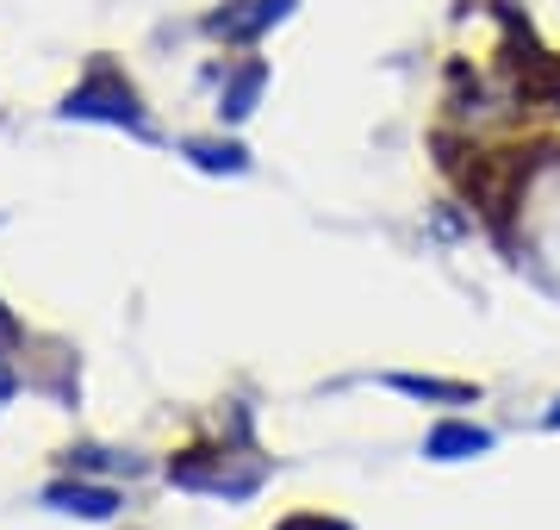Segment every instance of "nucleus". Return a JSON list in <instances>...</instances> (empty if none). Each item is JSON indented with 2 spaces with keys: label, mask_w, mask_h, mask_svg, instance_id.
<instances>
[{
  "label": "nucleus",
  "mask_w": 560,
  "mask_h": 530,
  "mask_svg": "<svg viewBox=\"0 0 560 530\" xmlns=\"http://www.w3.org/2000/svg\"><path fill=\"white\" fill-rule=\"evenodd\" d=\"M62 119H106V125H125L131 138H156V125H150V113L138 106L131 82L119 76V62H106V57L94 62V69H88L75 88H69Z\"/></svg>",
  "instance_id": "1"
},
{
  "label": "nucleus",
  "mask_w": 560,
  "mask_h": 530,
  "mask_svg": "<svg viewBox=\"0 0 560 530\" xmlns=\"http://www.w3.org/2000/svg\"><path fill=\"white\" fill-rule=\"evenodd\" d=\"M261 462H249V469H231V456L224 449H180L175 462H168V481L187 493H224V499H249V493L261 487Z\"/></svg>",
  "instance_id": "2"
},
{
  "label": "nucleus",
  "mask_w": 560,
  "mask_h": 530,
  "mask_svg": "<svg viewBox=\"0 0 560 530\" xmlns=\"http://www.w3.org/2000/svg\"><path fill=\"white\" fill-rule=\"evenodd\" d=\"M287 13H293V0H231L224 13L206 20V32L224 38V44H249V38H261L275 20H287Z\"/></svg>",
  "instance_id": "3"
},
{
  "label": "nucleus",
  "mask_w": 560,
  "mask_h": 530,
  "mask_svg": "<svg viewBox=\"0 0 560 530\" xmlns=\"http://www.w3.org/2000/svg\"><path fill=\"white\" fill-rule=\"evenodd\" d=\"M44 506L75 511V518H113V511H119V493L81 487V481H57V487H44Z\"/></svg>",
  "instance_id": "4"
},
{
  "label": "nucleus",
  "mask_w": 560,
  "mask_h": 530,
  "mask_svg": "<svg viewBox=\"0 0 560 530\" xmlns=\"http://www.w3.org/2000/svg\"><path fill=\"white\" fill-rule=\"evenodd\" d=\"M492 449V430L480 425H436L430 430V443H423V456H436V462H467V456H486Z\"/></svg>",
  "instance_id": "5"
},
{
  "label": "nucleus",
  "mask_w": 560,
  "mask_h": 530,
  "mask_svg": "<svg viewBox=\"0 0 560 530\" xmlns=\"http://www.w3.org/2000/svg\"><path fill=\"white\" fill-rule=\"evenodd\" d=\"M399 393H411V400H436V406H474L480 400V388H467V381H436V375H386Z\"/></svg>",
  "instance_id": "6"
},
{
  "label": "nucleus",
  "mask_w": 560,
  "mask_h": 530,
  "mask_svg": "<svg viewBox=\"0 0 560 530\" xmlns=\"http://www.w3.org/2000/svg\"><path fill=\"white\" fill-rule=\"evenodd\" d=\"M261 82H268V69H261V62H243L237 76L224 82V94H219V113H224V119H249V113H256Z\"/></svg>",
  "instance_id": "7"
},
{
  "label": "nucleus",
  "mask_w": 560,
  "mask_h": 530,
  "mask_svg": "<svg viewBox=\"0 0 560 530\" xmlns=\"http://www.w3.org/2000/svg\"><path fill=\"white\" fill-rule=\"evenodd\" d=\"M187 157H194L200 169H231V175H237V169L249 163L237 143H206V138H200V143H187Z\"/></svg>",
  "instance_id": "8"
},
{
  "label": "nucleus",
  "mask_w": 560,
  "mask_h": 530,
  "mask_svg": "<svg viewBox=\"0 0 560 530\" xmlns=\"http://www.w3.org/2000/svg\"><path fill=\"white\" fill-rule=\"evenodd\" d=\"M275 530H349L342 518H324V511H300V518H287V525H275Z\"/></svg>",
  "instance_id": "9"
},
{
  "label": "nucleus",
  "mask_w": 560,
  "mask_h": 530,
  "mask_svg": "<svg viewBox=\"0 0 560 530\" xmlns=\"http://www.w3.org/2000/svg\"><path fill=\"white\" fill-rule=\"evenodd\" d=\"M7 349H13V344H0V400H7V393L20 388V375H13V368H7Z\"/></svg>",
  "instance_id": "10"
},
{
  "label": "nucleus",
  "mask_w": 560,
  "mask_h": 530,
  "mask_svg": "<svg viewBox=\"0 0 560 530\" xmlns=\"http://www.w3.org/2000/svg\"><path fill=\"white\" fill-rule=\"evenodd\" d=\"M548 425H555V430H560V406H555V412H548Z\"/></svg>",
  "instance_id": "11"
}]
</instances>
